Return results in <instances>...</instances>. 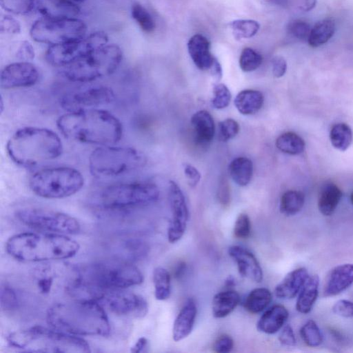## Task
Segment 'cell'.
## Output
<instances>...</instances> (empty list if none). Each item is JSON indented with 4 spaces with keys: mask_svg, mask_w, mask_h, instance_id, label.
<instances>
[{
    "mask_svg": "<svg viewBox=\"0 0 353 353\" xmlns=\"http://www.w3.org/2000/svg\"><path fill=\"white\" fill-rule=\"evenodd\" d=\"M350 200H351V203H352V205H353V192H352V194H351Z\"/></svg>",
    "mask_w": 353,
    "mask_h": 353,
    "instance_id": "64",
    "label": "cell"
},
{
    "mask_svg": "<svg viewBox=\"0 0 353 353\" xmlns=\"http://www.w3.org/2000/svg\"><path fill=\"white\" fill-rule=\"evenodd\" d=\"M6 150L18 165L33 168L60 157L63 144L52 130L28 126L19 129L10 137Z\"/></svg>",
    "mask_w": 353,
    "mask_h": 353,
    "instance_id": "4",
    "label": "cell"
},
{
    "mask_svg": "<svg viewBox=\"0 0 353 353\" xmlns=\"http://www.w3.org/2000/svg\"><path fill=\"white\" fill-rule=\"evenodd\" d=\"M15 216L26 226L42 232L74 234L81 228L79 223L74 217L50 209L25 208L17 210Z\"/></svg>",
    "mask_w": 353,
    "mask_h": 353,
    "instance_id": "12",
    "label": "cell"
},
{
    "mask_svg": "<svg viewBox=\"0 0 353 353\" xmlns=\"http://www.w3.org/2000/svg\"><path fill=\"white\" fill-rule=\"evenodd\" d=\"M46 317L54 329L73 335L105 336L110 332L105 309L94 300L74 299L54 304Z\"/></svg>",
    "mask_w": 353,
    "mask_h": 353,
    "instance_id": "3",
    "label": "cell"
},
{
    "mask_svg": "<svg viewBox=\"0 0 353 353\" xmlns=\"http://www.w3.org/2000/svg\"><path fill=\"white\" fill-rule=\"evenodd\" d=\"M275 143L279 150L292 155L302 153L305 148L304 140L299 135L292 132L281 134L277 137Z\"/></svg>",
    "mask_w": 353,
    "mask_h": 353,
    "instance_id": "33",
    "label": "cell"
},
{
    "mask_svg": "<svg viewBox=\"0 0 353 353\" xmlns=\"http://www.w3.org/2000/svg\"><path fill=\"white\" fill-rule=\"evenodd\" d=\"M239 132V123L232 119H226L218 125V138L225 142L234 138Z\"/></svg>",
    "mask_w": 353,
    "mask_h": 353,
    "instance_id": "43",
    "label": "cell"
},
{
    "mask_svg": "<svg viewBox=\"0 0 353 353\" xmlns=\"http://www.w3.org/2000/svg\"><path fill=\"white\" fill-rule=\"evenodd\" d=\"M36 0H0L3 9L17 14H24L32 11Z\"/></svg>",
    "mask_w": 353,
    "mask_h": 353,
    "instance_id": "41",
    "label": "cell"
},
{
    "mask_svg": "<svg viewBox=\"0 0 353 353\" xmlns=\"http://www.w3.org/2000/svg\"><path fill=\"white\" fill-rule=\"evenodd\" d=\"M261 55L250 48H244L239 58V66L243 72H252L256 70L262 63Z\"/></svg>",
    "mask_w": 353,
    "mask_h": 353,
    "instance_id": "40",
    "label": "cell"
},
{
    "mask_svg": "<svg viewBox=\"0 0 353 353\" xmlns=\"http://www.w3.org/2000/svg\"><path fill=\"white\" fill-rule=\"evenodd\" d=\"M89 169L97 178H113L143 168L145 155L140 150L126 146L103 145L94 150L89 157Z\"/></svg>",
    "mask_w": 353,
    "mask_h": 353,
    "instance_id": "7",
    "label": "cell"
},
{
    "mask_svg": "<svg viewBox=\"0 0 353 353\" xmlns=\"http://www.w3.org/2000/svg\"><path fill=\"white\" fill-rule=\"evenodd\" d=\"M251 232V223L249 216L245 213L240 214L235 221L234 234L236 238L246 239Z\"/></svg>",
    "mask_w": 353,
    "mask_h": 353,
    "instance_id": "45",
    "label": "cell"
},
{
    "mask_svg": "<svg viewBox=\"0 0 353 353\" xmlns=\"http://www.w3.org/2000/svg\"><path fill=\"white\" fill-rule=\"evenodd\" d=\"M84 179L77 169L68 166L43 168L30 178L31 190L46 199H63L78 192L83 186Z\"/></svg>",
    "mask_w": 353,
    "mask_h": 353,
    "instance_id": "9",
    "label": "cell"
},
{
    "mask_svg": "<svg viewBox=\"0 0 353 353\" xmlns=\"http://www.w3.org/2000/svg\"><path fill=\"white\" fill-rule=\"evenodd\" d=\"M319 277L314 274L309 276L300 290L296 303L298 312L307 314L312 309L319 294Z\"/></svg>",
    "mask_w": 353,
    "mask_h": 353,
    "instance_id": "27",
    "label": "cell"
},
{
    "mask_svg": "<svg viewBox=\"0 0 353 353\" xmlns=\"http://www.w3.org/2000/svg\"><path fill=\"white\" fill-rule=\"evenodd\" d=\"M300 335L304 343L310 347H317L323 342L322 333L313 320H308L301 327Z\"/></svg>",
    "mask_w": 353,
    "mask_h": 353,
    "instance_id": "38",
    "label": "cell"
},
{
    "mask_svg": "<svg viewBox=\"0 0 353 353\" xmlns=\"http://www.w3.org/2000/svg\"><path fill=\"white\" fill-rule=\"evenodd\" d=\"M190 122L196 141L200 145L210 143L215 134L214 121L210 112L199 110L192 116Z\"/></svg>",
    "mask_w": 353,
    "mask_h": 353,
    "instance_id": "24",
    "label": "cell"
},
{
    "mask_svg": "<svg viewBox=\"0 0 353 353\" xmlns=\"http://www.w3.org/2000/svg\"><path fill=\"white\" fill-rule=\"evenodd\" d=\"M185 272V264L184 263H180L175 270V276L180 278Z\"/></svg>",
    "mask_w": 353,
    "mask_h": 353,
    "instance_id": "59",
    "label": "cell"
},
{
    "mask_svg": "<svg viewBox=\"0 0 353 353\" xmlns=\"http://www.w3.org/2000/svg\"><path fill=\"white\" fill-rule=\"evenodd\" d=\"M155 298L159 301L168 299L171 293V279L168 270L162 267H157L153 272Z\"/></svg>",
    "mask_w": 353,
    "mask_h": 353,
    "instance_id": "35",
    "label": "cell"
},
{
    "mask_svg": "<svg viewBox=\"0 0 353 353\" xmlns=\"http://www.w3.org/2000/svg\"><path fill=\"white\" fill-rule=\"evenodd\" d=\"M183 171L190 186L195 187L201 180V174L199 170L192 165L183 164Z\"/></svg>",
    "mask_w": 353,
    "mask_h": 353,
    "instance_id": "50",
    "label": "cell"
},
{
    "mask_svg": "<svg viewBox=\"0 0 353 353\" xmlns=\"http://www.w3.org/2000/svg\"><path fill=\"white\" fill-rule=\"evenodd\" d=\"M70 1L76 4H79V3H83L85 0H70Z\"/></svg>",
    "mask_w": 353,
    "mask_h": 353,
    "instance_id": "62",
    "label": "cell"
},
{
    "mask_svg": "<svg viewBox=\"0 0 353 353\" xmlns=\"http://www.w3.org/2000/svg\"><path fill=\"white\" fill-rule=\"evenodd\" d=\"M304 194L297 190H288L281 198L280 210L286 216L297 214L303 207Z\"/></svg>",
    "mask_w": 353,
    "mask_h": 353,
    "instance_id": "34",
    "label": "cell"
},
{
    "mask_svg": "<svg viewBox=\"0 0 353 353\" xmlns=\"http://www.w3.org/2000/svg\"><path fill=\"white\" fill-rule=\"evenodd\" d=\"M57 126L68 139L101 146L116 144L123 134L119 119L101 108L67 112L58 118Z\"/></svg>",
    "mask_w": 353,
    "mask_h": 353,
    "instance_id": "2",
    "label": "cell"
},
{
    "mask_svg": "<svg viewBox=\"0 0 353 353\" xmlns=\"http://www.w3.org/2000/svg\"><path fill=\"white\" fill-rule=\"evenodd\" d=\"M168 199L172 213V219L168 229V239L174 243L183 236L189 218V212L185 196L180 187L170 181Z\"/></svg>",
    "mask_w": 353,
    "mask_h": 353,
    "instance_id": "16",
    "label": "cell"
},
{
    "mask_svg": "<svg viewBox=\"0 0 353 353\" xmlns=\"http://www.w3.org/2000/svg\"><path fill=\"white\" fill-rule=\"evenodd\" d=\"M86 30L85 23L76 17H43L32 24L30 34L35 41L50 46L81 39L85 37Z\"/></svg>",
    "mask_w": 353,
    "mask_h": 353,
    "instance_id": "11",
    "label": "cell"
},
{
    "mask_svg": "<svg viewBox=\"0 0 353 353\" xmlns=\"http://www.w3.org/2000/svg\"><path fill=\"white\" fill-rule=\"evenodd\" d=\"M342 192L340 188L332 183H326L320 192L318 207L324 216H330L335 211L341 199Z\"/></svg>",
    "mask_w": 353,
    "mask_h": 353,
    "instance_id": "29",
    "label": "cell"
},
{
    "mask_svg": "<svg viewBox=\"0 0 353 353\" xmlns=\"http://www.w3.org/2000/svg\"><path fill=\"white\" fill-rule=\"evenodd\" d=\"M353 284V264L345 263L334 267L329 273L323 290L325 297L341 294Z\"/></svg>",
    "mask_w": 353,
    "mask_h": 353,
    "instance_id": "19",
    "label": "cell"
},
{
    "mask_svg": "<svg viewBox=\"0 0 353 353\" xmlns=\"http://www.w3.org/2000/svg\"><path fill=\"white\" fill-rule=\"evenodd\" d=\"M122 58L121 48L108 43L63 68L62 73L71 81L89 83L114 73Z\"/></svg>",
    "mask_w": 353,
    "mask_h": 353,
    "instance_id": "8",
    "label": "cell"
},
{
    "mask_svg": "<svg viewBox=\"0 0 353 353\" xmlns=\"http://www.w3.org/2000/svg\"><path fill=\"white\" fill-rule=\"evenodd\" d=\"M8 343L13 347L32 352H90L88 343L81 338L59 330L34 326L10 333Z\"/></svg>",
    "mask_w": 353,
    "mask_h": 353,
    "instance_id": "6",
    "label": "cell"
},
{
    "mask_svg": "<svg viewBox=\"0 0 353 353\" xmlns=\"http://www.w3.org/2000/svg\"><path fill=\"white\" fill-rule=\"evenodd\" d=\"M115 99L114 91L103 85H88L65 93L60 100L61 107L67 112L99 108Z\"/></svg>",
    "mask_w": 353,
    "mask_h": 353,
    "instance_id": "14",
    "label": "cell"
},
{
    "mask_svg": "<svg viewBox=\"0 0 353 353\" xmlns=\"http://www.w3.org/2000/svg\"><path fill=\"white\" fill-rule=\"evenodd\" d=\"M287 70L285 59L281 56H276L272 59V70L273 75L276 78L283 77Z\"/></svg>",
    "mask_w": 353,
    "mask_h": 353,
    "instance_id": "51",
    "label": "cell"
},
{
    "mask_svg": "<svg viewBox=\"0 0 353 353\" xmlns=\"http://www.w3.org/2000/svg\"><path fill=\"white\" fill-rule=\"evenodd\" d=\"M335 23L332 19L318 21L311 29L307 40L309 45L316 48L327 43L334 35Z\"/></svg>",
    "mask_w": 353,
    "mask_h": 353,
    "instance_id": "31",
    "label": "cell"
},
{
    "mask_svg": "<svg viewBox=\"0 0 353 353\" xmlns=\"http://www.w3.org/2000/svg\"><path fill=\"white\" fill-rule=\"evenodd\" d=\"M225 285L228 288H232V287L235 286V285H236L235 278L232 275H229L225 280Z\"/></svg>",
    "mask_w": 353,
    "mask_h": 353,
    "instance_id": "61",
    "label": "cell"
},
{
    "mask_svg": "<svg viewBox=\"0 0 353 353\" xmlns=\"http://www.w3.org/2000/svg\"><path fill=\"white\" fill-rule=\"evenodd\" d=\"M77 272V277L69 288L77 299L97 301L105 292L125 289L143 281L140 270L124 261L92 263L79 268Z\"/></svg>",
    "mask_w": 353,
    "mask_h": 353,
    "instance_id": "1",
    "label": "cell"
},
{
    "mask_svg": "<svg viewBox=\"0 0 353 353\" xmlns=\"http://www.w3.org/2000/svg\"><path fill=\"white\" fill-rule=\"evenodd\" d=\"M272 295L265 288L252 290L246 296L244 307L249 312L256 314L264 310L271 303Z\"/></svg>",
    "mask_w": 353,
    "mask_h": 353,
    "instance_id": "32",
    "label": "cell"
},
{
    "mask_svg": "<svg viewBox=\"0 0 353 353\" xmlns=\"http://www.w3.org/2000/svg\"><path fill=\"white\" fill-rule=\"evenodd\" d=\"M287 29L289 34L301 41H307L311 31L310 25L300 19L290 22Z\"/></svg>",
    "mask_w": 353,
    "mask_h": 353,
    "instance_id": "44",
    "label": "cell"
},
{
    "mask_svg": "<svg viewBox=\"0 0 353 353\" xmlns=\"http://www.w3.org/2000/svg\"><path fill=\"white\" fill-rule=\"evenodd\" d=\"M159 197L158 187L149 182L115 183L102 190L99 202L108 209H123L149 205Z\"/></svg>",
    "mask_w": 353,
    "mask_h": 353,
    "instance_id": "10",
    "label": "cell"
},
{
    "mask_svg": "<svg viewBox=\"0 0 353 353\" xmlns=\"http://www.w3.org/2000/svg\"><path fill=\"white\" fill-rule=\"evenodd\" d=\"M188 50L194 65L201 70L209 71L216 58L210 52L208 40L200 34H194L188 41Z\"/></svg>",
    "mask_w": 353,
    "mask_h": 353,
    "instance_id": "21",
    "label": "cell"
},
{
    "mask_svg": "<svg viewBox=\"0 0 353 353\" xmlns=\"http://www.w3.org/2000/svg\"><path fill=\"white\" fill-rule=\"evenodd\" d=\"M197 309L194 301L189 299L176 316L173 324L172 338L174 341H180L186 338L192 332Z\"/></svg>",
    "mask_w": 353,
    "mask_h": 353,
    "instance_id": "23",
    "label": "cell"
},
{
    "mask_svg": "<svg viewBox=\"0 0 353 353\" xmlns=\"http://www.w3.org/2000/svg\"><path fill=\"white\" fill-rule=\"evenodd\" d=\"M218 199L223 206H228L230 201V193L228 183L226 180L223 179L219 184L218 194Z\"/></svg>",
    "mask_w": 353,
    "mask_h": 353,
    "instance_id": "54",
    "label": "cell"
},
{
    "mask_svg": "<svg viewBox=\"0 0 353 353\" xmlns=\"http://www.w3.org/2000/svg\"><path fill=\"white\" fill-rule=\"evenodd\" d=\"M148 347V341L145 337L139 338L135 344L131 347V352L134 353L144 352Z\"/></svg>",
    "mask_w": 353,
    "mask_h": 353,
    "instance_id": "55",
    "label": "cell"
},
{
    "mask_svg": "<svg viewBox=\"0 0 353 353\" xmlns=\"http://www.w3.org/2000/svg\"><path fill=\"white\" fill-rule=\"evenodd\" d=\"M288 316V311L283 305H274L260 317L256 324L257 330L268 334H274L284 325Z\"/></svg>",
    "mask_w": 353,
    "mask_h": 353,
    "instance_id": "25",
    "label": "cell"
},
{
    "mask_svg": "<svg viewBox=\"0 0 353 353\" xmlns=\"http://www.w3.org/2000/svg\"><path fill=\"white\" fill-rule=\"evenodd\" d=\"M228 254L236 262L239 273L254 282L263 280V270L255 256L248 250L233 245L229 248Z\"/></svg>",
    "mask_w": 353,
    "mask_h": 353,
    "instance_id": "18",
    "label": "cell"
},
{
    "mask_svg": "<svg viewBox=\"0 0 353 353\" xmlns=\"http://www.w3.org/2000/svg\"><path fill=\"white\" fill-rule=\"evenodd\" d=\"M52 279L50 277L42 278L38 281V286L43 293H48L52 285Z\"/></svg>",
    "mask_w": 353,
    "mask_h": 353,
    "instance_id": "56",
    "label": "cell"
},
{
    "mask_svg": "<svg viewBox=\"0 0 353 353\" xmlns=\"http://www.w3.org/2000/svg\"><path fill=\"white\" fill-rule=\"evenodd\" d=\"M17 297L15 292L10 286L1 288V306L6 311H10L17 306Z\"/></svg>",
    "mask_w": 353,
    "mask_h": 353,
    "instance_id": "46",
    "label": "cell"
},
{
    "mask_svg": "<svg viewBox=\"0 0 353 353\" xmlns=\"http://www.w3.org/2000/svg\"><path fill=\"white\" fill-rule=\"evenodd\" d=\"M233 347V339L227 334H223L215 341L213 350L218 353H228L232 351Z\"/></svg>",
    "mask_w": 353,
    "mask_h": 353,
    "instance_id": "49",
    "label": "cell"
},
{
    "mask_svg": "<svg viewBox=\"0 0 353 353\" xmlns=\"http://www.w3.org/2000/svg\"><path fill=\"white\" fill-rule=\"evenodd\" d=\"M97 301L121 316L143 318L148 311V303L143 297L123 289L105 292Z\"/></svg>",
    "mask_w": 353,
    "mask_h": 353,
    "instance_id": "15",
    "label": "cell"
},
{
    "mask_svg": "<svg viewBox=\"0 0 353 353\" xmlns=\"http://www.w3.org/2000/svg\"><path fill=\"white\" fill-rule=\"evenodd\" d=\"M229 26L236 39H249L254 36L260 28L259 23L252 19H237L231 21Z\"/></svg>",
    "mask_w": 353,
    "mask_h": 353,
    "instance_id": "37",
    "label": "cell"
},
{
    "mask_svg": "<svg viewBox=\"0 0 353 353\" xmlns=\"http://www.w3.org/2000/svg\"><path fill=\"white\" fill-rule=\"evenodd\" d=\"M214 78L220 79L222 77L221 66L216 59H215L212 67L208 71Z\"/></svg>",
    "mask_w": 353,
    "mask_h": 353,
    "instance_id": "57",
    "label": "cell"
},
{
    "mask_svg": "<svg viewBox=\"0 0 353 353\" xmlns=\"http://www.w3.org/2000/svg\"><path fill=\"white\" fill-rule=\"evenodd\" d=\"M108 42L107 34L97 31L79 40L50 46L46 52V59L50 64L63 68L108 44Z\"/></svg>",
    "mask_w": 353,
    "mask_h": 353,
    "instance_id": "13",
    "label": "cell"
},
{
    "mask_svg": "<svg viewBox=\"0 0 353 353\" xmlns=\"http://www.w3.org/2000/svg\"><path fill=\"white\" fill-rule=\"evenodd\" d=\"M309 275L305 268H299L289 272L276 286L274 294L281 299H291L301 290Z\"/></svg>",
    "mask_w": 353,
    "mask_h": 353,
    "instance_id": "22",
    "label": "cell"
},
{
    "mask_svg": "<svg viewBox=\"0 0 353 353\" xmlns=\"http://www.w3.org/2000/svg\"><path fill=\"white\" fill-rule=\"evenodd\" d=\"M228 171L231 178L238 185L245 186L252 179V162L243 157L235 158L230 162Z\"/></svg>",
    "mask_w": 353,
    "mask_h": 353,
    "instance_id": "30",
    "label": "cell"
},
{
    "mask_svg": "<svg viewBox=\"0 0 353 353\" xmlns=\"http://www.w3.org/2000/svg\"><path fill=\"white\" fill-rule=\"evenodd\" d=\"M330 139L332 145L336 149L341 151H345L352 141V130L346 123H336L331 128Z\"/></svg>",
    "mask_w": 353,
    "mask_h": 353,
    "instance_id": "36",
    "label": "cell"
},
{
    "mask_svg": "<svg viewBox=\"0 0 353 353\" xmlns=\"http://www.w3.org/2000/svg\"><path fill=\"white\" fill-rule=\"evenodd\" d=\"M34 8L44 18H74L80 9L70 0H36Z\"/></svg>",
    "mask_w": 353,
    "mask_h": 353,
    "instance_id": "20",
    "label": "cell"
},
{
    "mask_svg": "<svg viewBox=\"0 0 353 353\" xmlns=\"http://www.w3.org/2000/svg\"><path fill=\"white\" fill-rule=\"evenodd\" d=\"M16 56L23 61H28L34 57V48L29 42L22 41L18 48Z\"/></svg>",
    "mask_w": 353,
    "mask_h": 353,
    "instance_id": "52",
    "label": "cell"
},
{
    "mask_svg": "<svg viewBox=\"0 0 353 353\" xmlns=\"http://www.w3.org/2000/svg\"><path fill=\"white\" fill-rule=\"evenodd\" d=\"M79 250L76 241L54 233L23 232L11 236L6 243L8 253L23 262L69 259Z\"/></svg>",
    "mask_w": 353,
    "mask_h": 353,
    "instance_id": "5",
    "label": "cell"
},
{
    "mask_svg": "<svg viewBox=\"0 0 353 353\" xmlns=\"http://www.w3.org/2000/svg\"><path fill=\"white\" fill-rule=\"evenodd\" d=\"M317 0H303L302 9L305 11H310L312 10L316 4Z\"/></svg>",
    "mask_w": 353,
    "mask_h": 353,
    "instance_id": "58",
    "label": "cell"
},
{
    "mask_svg": "<svg viewBox=\"0 0 353 353\" xmlns=\"http://www.w3.org/2000/svg\"><path fill=\"white\" fill-rule=\"evenodd\" d=\"M232 95L228 88L223 83H217L213 87L212 104L216 109H223L228 106Z\"/></svg>",
    "mask_w": 353,
    "mask_h": 353,
    "instance_id": "42",
    "label": "cell"
},
{
    "mask_svg": "<svg viewBox=\"0 0 353 353\" xmlns=\"http://www.w3.org/2000/svg\"><path fill=\"white\" fill-rule=\"evenodd\" d=\"M264 101L263 94L256 90L247 89L239 92L234 99V105L242 114L251 115L259 112Z\"/></svg>",
    "mask_w": 353,
    "mask_h": 353,
    "instance_id": "26",
    "label": "cell"
},
{
    "mask_svg": "<svg viewBox=\"0 0 353 353\" xmlns=\"http://www.w3.org/2000/svg\"><path fill=\"white\" fill-rule=\"evenodd\" d=\"M279 342L286 346H293L296 343V339L292 328L287 325L282 329L279 336Z\"/></svg>",
    "mask_w": 353,
    "mask_h": 353,
    "instance_id": "53",
    "label": "cell"
},
{
    "mask_svg": "<svg viewBox=\"0 0 353 353\" xmlns=\"http://www.w3.org/2000/svg\"><path fill=\"white\" fill-rule=\"evenodd\" d=\"M131 14L143 31L150 33L155 29V23L152 17L142 5L134 4L131 9Z\"/></svg>",
    "mask_w": 353,
    "mask_h": 353,
    "instance_id": "39",
    "label": "cell"
},
{
    "mask_svg": "<svg viewBox=\"0 0 353 353\" xmlns=\"http://www.w3.org/2000/svg\"><path fill=\"white\" fill-rule=\"evenodd\" d=\"M332 311L340 316L353 317V303L345 299L339 300L334 304Z\"/></svg>",
    "mask_w": 353,
    "mask_h": 353,
    "instance_id": "48",
    "label": "cell"
},
{
    "mask_svg": "<svg viewBox=\"0 0 353 353\" xmlns=\"http://www.w3.org/2000/svg\"><path fill=\"white\" fill-rule=\"evenodd\" d=\"M240 301L239 293L229 290L216 294L212 299V314L215 318H223L230 314Z\"/></svg>",
    "mask_w": 353,
    "mask_h": 353,
    "instance_id": "28",
    "label": "cell"
},
{
    "mask_svg": "<svg viewBox=\"0 0 353 353\" xmlns=\"http://www.w3.org/2000/svg\"><path fill=\"white\" fill-rule=\"evenodd\" d=\"M0 103H1V106H0L1 112H2L3 110V101L2 97H1Z\"/></svg>",
    "mask_w": 353,
    "mask_h": 353,
    "instance_id": "63",
    "label": "cell"
},
{
    "mask_svg": "<svg viewBox=\"0 0 353 353\" xmlns=\"http://www.w3.org/2000/svg\"><path fill=\"white\" fill-rule=\"evenodd\" d=\"M39 77L37 67L29 61L14 62L2 69L0 85L6 90L30 87L37 83Z\"/></svg>",
    "mask_w": 353,
    "mask_h": 353,
    "instance_id": "17",
    "label": "cell"
},
{
    "mask_svg": "<svg viewBox=\"0 0 353 353\" xmlns=\"http://www.w3.org/2000/svg\"><path fill=\"white\" fill-rule=\"evenodd\" d=\"M0 31L6 34H17L21 31V26L14 18L4 14L1 17Z\"/></svg>",
    "mask_w": 353,
    "mask_h": 353,
    "instance_id": "47",
    "label": "cell"
},
{
    "mask_svg": "<svg viewBox=\"0 0 353 353\" xmlns=\"http://www.w3.org/2000/svg\"><path fill=\"white\" fill-rule=\"evenodd\" d=\"M265 1L271 4L281 6V7H286L288 4V0H265Z\"/></svg>",
    "mask_w": 353,
    "mask_h": 353,
    "instance_id": "60",
    "label": "cell"
}]
</instances>
